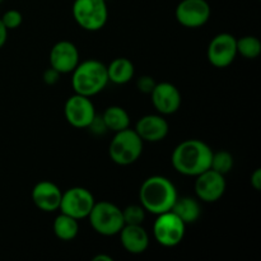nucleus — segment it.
<instances>
[{"label": "nucleus", "mask_w": 261, "mask_h": 261, "mask_svg": "<svg viewBox=\"0 0 261 261\" xmlns=\"http://www.w3.org/2000/svg\"><path fill=\"white\" fill-rule=\"evenodd\" d=\"M212 154L213 150L206 143L199 139H188L176 145L171 162L178 173L196 177L211 168Z\"/></svg>", "instance_id": "nucleus-1"}, {"label": "nucleus", "mask_w": 261, "mask_h": 261, "mask_svg": "<svg viewBox=\"0 0 261 261\" xmlns=\"http://www.w3.org/2000/svg\"><path fill=\"white\" fill-rule=\"evenodd\" d=\"M177 198L176 186L165 176H150L140 186V205L155 216L170 212Z\"/></svg>", "instance_id": "nucleus-2"}, {"label": "nucleus", "mask_w": 261, "mask_h": 261, "mask_svg": "<svg viewBox=\"0 0 261 261\" xmlns=\"http://www.w3.org/2000/svg\"><path fill=\"white\" fill-rule=\"evenodd\" d=\"M71 73V87L74 93L89 98L103 91L109 83L107 66L102 61L94 59L79 63Z\"/></svg>", "instance_id": "nucleus-3"}, {"label": "nucleus", "mask_w": 261, "mask_h": 261, "mask_svg": "<svg viewBox=\"0 0 261 261\" xmlns=\"http://www.w3.org/2000/svg\"><path fill=\"white\" fill-rule=\"evenodd\" d=\"M143 140L135 130L125 129L115 133L109 147L112 162L119 166H130L137 162L143 153Z\"/></svg>", "instance_id": "nucleus-4"}, {"label": "nucleus", "mask_w": 261, "mask_h": 261, "mask_svg": "<svg viewBox=\"0 0 261 261\" xmlns=\"http://www.w3.org/2000/svg\"><path fill=\"white\" fill-rule=\"evenodd\" d=\"M71 13L76 24L88 32L102 30L109 20L106 0H74Z\"/></svg>", "instance_id": "nucleus-5"}, {"label": "nucleus", "mask_w": 261, "mask_h": 261, "mask_svg": "<svg viewBox=\"0 0 261 261\" xmlns=\"http://www.w3.org/2000/svg\"><path fill=\"white\" fill-rule=\"evenodd\" d=\"M92 228L101 236L111 237L119 234L124 227L122 211L117 205L110 201L94 203L91 213L87 217Z\"/></svg>", "instance_id": "nucleus-6"}, {"label": "nucleus", "mask_w": 261, "mask_h": 261, "mask_svg": "<svg viewBox=\"0 0 261 261\" xmlns=\"http://www.w3.org/2000/svg\"><path fill=\"white\" fill-rule=\"evenodd\" d=\"M186 224L172 211L158 214L153 224V236L163 247H175L185 237Z\"/></svg>", "instance_id": "nucleus-7"}, {"label": "nucleus", "mask_w": 261, "mask_h": 261, "mask_svg": "<svg viewBox=\"0 0 261 261\" xmlns=\"http://www.w3.org/2000/svg\"><path fill=\"white\" fill-rule=\"evenodd\" d=\"M94 203L96 200L93 194L88 189L75 186L63 193L59 211L81 221L89 216Z\"/></svg>", "instance_id": "nucleus-8"}, {"label": "nucleus", "mask_w": 261, "mask_h": 261, "mask_svg": "<svg viewBox=\"0 0 261 261\" xmlns=\"http://www.w3.org/2000/svg\"><path fill=\"white\" fill-rule=\"evenodd\" d=\"M212 9L206 0H181L176 7L175 17L186 28H200L211 19Z\"/></svg>", "instance_id": "nucleus-9"}, {"label": "nucleus", "mask_w": 261, "mask_h": 261, "mask_svg": "<svg viewBox=\"0 0 261 261\" xmlns=\"http://www.w3.org/2000/svg\"><path fill=\"white\" fill-rule=\"evenodd\" d=\"M237 38L231 33H219L214 36L208 45L206 56L209 63L216 68H227L237 56Z\"/></svg>", "instance_id": "nucleus-10"}, {"label": "nucleus", "mask_w": 261, "mask_h": 261, "mask_svg": "<svg viewBox=\"0 0 261 261\" xmlns=\"http://www.w3.org/2000/svg\"><path fill=\"white\" fill-rule=\"evenodd\" d=\"M64 115L69 124L76 129H87L96 116L93 102L89 97L74 93L69 97L64 106Z\"/></svg>", "instance_id": "nucleus-11"}, {"label": "nucleus", "mask_w": 261, "mask_h": 261, "mask_svg": "<svg viewBox=\"0 0 261 261\" xmlns=\"http://www.w3.org/2000/svg\"><path fill=\"white\" fill-rule=\"evenodd\" d=\"M226 178L224 175L216 172L212 168L204 171L200 175L196 176L195 194L198 199L204 203H216L221 200L222 196L226 193Z\"/></svg>", "instance_id": "nucleus-12"}, {"label": "nucleus", "mask_w": 261, "mask_h": 261, "mask_svg": "<svg viewBox=\"0 0 261 261\" xmlns=\"http://www.w3.org/2000/svg\"><path fill=\"white\" fill-rule=\"evenodd\" d=\"M152 103L160 115H172L181 107V93L176 86L168 82H161L155 84L150 93Z\"/></svg>", "instance_id": "nucleus-13"}, {"label": "nucleus", "mask_w": 261, "mask_h": 261, "mask_svg": "<svg viewBox=\"0 0 261 261\" xmlns=\"http://www.w3.org/2000/svg\"><path fill=\"white\" fill-rule=\"evenodd\" d=\"M79 64V50L70 41H59L50 51V66L60 74L71 73Z\"/></svg>", "instance_id": "nucleus-14"}, {"label": "nucleus", "mask_w": 261, "mask_h": 261, "mask_svg": "<svg viewBox=\"0 0 261 261\" xmlns=\"http://www.w3.org/2000/svg\"><path fill=\"white\" fill-rule=\"evenodd\" d=\"M32 201L40 211L53 213L60 206L61 193L60 188L51 181H40L32 189Z\"/></svg>", "instance_id": "nucleus-15"}, {"label": "nucleus", "mask_w": 261, "mask_h": 261, "mask_svg": "<svg viewBox=\"0 0 261 261\" xmlns=\"http://www.w3.org/2000/svg\"><path fill=\"white\" fill-rule=\"evenodd\" d=\"M134 130L143 142L157 143L167 137L170 125L162 115H145L140 117Z\"/></svg>", "instance_id": "nucleus-16"}, {"label": "nucleus", "mask_w": 261, "mask_h": 261, "mask_svg": "<svg viewBox=\"0 0 261 261\" xmlns=\"http://www.w3.org/2000/svg\"><path fill=\"white\" fill-rule=\"evenodd\" d=\"M119 234L122 247L129 254H143L149 246V236L142 224H124Z\"/></svg>", "instance_id": "nucleus-17"}, {"label": "nucleus", "mask_w": 261, "mask_h": 261, "mask_svg": "<svg viewBox=\"0 0 261 261\" xmlns=\"http://www.w3.org/2000/svg\"><path fill=\"white\" fill-rule=\"evenodd\" d=\"M171 211L185 224L195 223L201 216V206L196 199L190 196H182L176 199Z\"/></svg>", "instance_id": "nucleus-18"}, {"label": "nucleus", "mask_w": 261, "mask_h": 261, "mask_svg": "<svg viewBox=\"0 0 261 261\" xmlns=\"http://www.w3.org/2000/svg\"><path fill=\"white\" fill-rule=\"evenodd\" d=\"M135 74V68L132 61L126 58H116L107 66L109 82L115 84H126L133 79Z\"/></svg>", "instance_id": "nucleus-19"}, {"label": "nucleus", "mask_w": 261, "mask_h": 261, "mask_svg": "<svg viewBox=\"0 0 261 261\" xmlns=\"http://www.w3.org/2000/svg\"><path fill=\"white\" fill-rule=\"evenodd\" d=\"M54 234L61 241H71L75 239L79 233L78 219L70 216L60 213L55 218L53 224Z\"/></svg>", "instance_id": "nucleus-20"}, {"label": "nucleus", "mask_w": 261, "mask_h": 261, "mask_svg": "<svg viewBox=\"0 0 261 261\" xmlns=\"http://www.w3.org/2000/svg\"><path fill=\"white\" fill-rule=\"evenodd\" d=\"M105 124L107 129L117 133L127 129L130 126V116L125 109L120 106H110L102 114Z\"/></svg>", "instance_id": "nucleus-21"}, {"label": "nucleus", "mask_w": 261, "mask_h": 261, "mask_svg": "<svg viewBox=\"0 0 261 261\" xmlns=\"http://www.w3.org/2000/svg\"><path fill=\"white\" fill-rule=\"evenodd\" d=\"M236 45L237 54L244 56L245 59H249V60L259 58L261 54V42L255 36H244V37L237 40Z\"/></svg>", "instance_id": "nucleus-22"}, {"label": "nucleus", "mask_w": 261, "mask_h": 261, "mask_svg": "<svg viewBox=\"0 0 261 261\" xmlns=\"http://www.w3.org/2000/svg\"><path fill=\"white\" fill-rule=\"evenodd\" d=\"M211 168L221 175L226 176L233 168V155L227 150H219L212 154Z\"/></svg>", "instance_id": "nucleus-23"}, {"label": "nucleus", "mask_w": 261, "mask_h": 261, "mask_svg": "<svg viewBox=\"0 0 261 261\" xmlns=\"http://www.w3.org/2000/svg\"><path fill=\"white\" fill-rule=\"evenodd\" d=\"M122 211V218L125 224H143L145 219V209L142 205L132 204Z\"/></svg>", "instance_id": "nucleus-24"}, {"label": "nucleus", "mask_w": 261, "mask_h": 261, "mask_svg": "<svg viewBox=\"0 0 261 261\" xmlns=\"http://www.w3.org/2000/svg\"><path fill=\"white\" fill-rule=\"evenodd\" d=\"M0 19H2V22L4 23V25L8 30H15V28L19 27L23 22L22 13L17 9L7 10Z\"/></svg>", "instance_id": "nucleus-25"}, {"label": "nucleus", "mask_w": 261, "mask_h": 261, "mask_svg": "<svg viewBox=\"0 0 261 261\" xmlns=\"http://www.w3.org/2000/svg\"><path fill=\"white\" fill-rule=\"evenodd\" d=\"M155 84H157V82H155L154 79L149 75H142L137 81L138 89H139V91L144 94L152 93V91L154 89Z\"/></svg>", "instance_id": "nucleus-26"}, {"label": "nucleus", "mask_w": 261, "mask_h": 261, "mask_svg": "<svg viewBox=\"0 0 261 261\" xmlns=\"http://www.w3.org/2000/svg\"><path fill=\"white\" fill-rule=\"evenodd\" d=\"M87 129H89V132L92 133V134H94V135H103L105 133L107 132V126H106V124H105V121H103V119H102V115H97L96 114V116L93 117V120H92L91 121V124L88 125V127H87Z\"/></svg>", "instance_id": "nucleus-27"}, {"label": "nucleus", "mask_w": 261, "mask_h": 261, "mask_svg": "<svg viewBox=\"0 0 261 261\" xmlns=\"http://www.w3.org/2000/svg\"><path fill=\"white\" fill-rule=\"evenodd\" d=\"M43 82H45L46 84H48V86H54V84H56L59 82V79H60V73L59 71H56L55 69H53L50 66L48 69H46L45 71H43Z\"/></svg>", "instance_id": "nucleus-28"}, {"label": "nucleus", "mask_w": 261, "mask_h": 261, "mask_svg": "<svg viewBox=\"0 0 261 261\" xmlns=\"http://www.w3.org/2000/svg\"><path fill=\"white\" fill-rule=\"evenodd\" d=\"M250 182H251V186L255 189V190L256 191L261 190V168H256V170L251 173Z\"/></svg>", "instance_id": "nucleus-29"}, {"label": "nucleus", "mask_w": 261, "mask_h": 261, "mask_svg": "<svg viewBox=\"0 0 261 261\" xmlns=\"http://www.w3.org/2000/svg\"><path fill=\"white\" fill-rule=\"evenodd\" d=\"M8 28L5 27L4 23L2 22V19H0V48L4 47V45L7 43V40H8Z\"/></svg>", "instance_id": "nucleus-30"}, {"label": "nucleus", "mask_w": 261, "mask_h": 261, "mask_svg": "<svg viewBox=\"0 0 261 261\" xmlns=\"http://www.w3.org/2000/svg\"><path fill=\"white\" fill-rule=\"evenodd\" d=\"M92 261H112V257L110 255L105 254H98L92 259Z\"/></svg>", "instance_id": "nucleus-31"}, {"label": "nucleus", "mask_w": 261, "mask_h": 261, "mask_svg": "<svg viewBox=\"0 0 261 261\" xmlns=\"http://www.w3.org/2000/svg\"><path fill=\"white\" fill-rule=\"evenodd\" d=\"M3 2V0H0V3H2Z\"/></svg>", "instance_id": "nucleus-32"}, {"label": "nucleus", "mask_w": 261, "mask_h": 261, "mask_svg": "<svg viewBox=\"0 0 261 261\" xmlns=\"http://www.w3.org/2000/svg\"><path fill=\"white\" fill-rule=\"evenodd\" d=\"M106 2H107V0H106Z\"/></svg>", "instance_id": "nucleus-33"}]
</instances>
